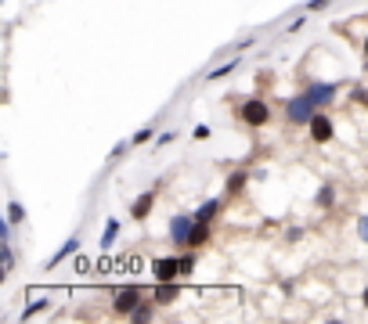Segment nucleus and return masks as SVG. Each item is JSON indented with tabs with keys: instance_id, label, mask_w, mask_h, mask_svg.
<instances>
[{
	"instance_id": "9b49d317",
	"label": "nucleus",
	"mask_w": 368,
	"mask_h": 324,
	"mask_svg": "<svg viewBox=\"0 0 368 324\" xmlns=\"http://www.w3.org/2000/svg\"><path fill=\"white\" fill-rule=\"evenodd\" d=\"M217 213H220V199H206V202H202L191 216H195L199 223H213V216H217Z\"/></svg>"
},
{
	"instance_id": "cd10ccee",
	"label": "nucleus",
	"mask_w": 368,
	"mask_h": 324,
	"mask_svg": "<svg viewBox=\"0 0 368 324\" xmlns=\"http://www.w3.org/2000/svg\"><path fill=\"white\" fill-rule=\"evenodd\" d=\"M365 58H368V37H365Z\"/></svg>"
},
{
	"instance_id": "ddd939ff",
	"label": "nucleus",
	"mask_w": 368,
	"mask_h": 324,
	"mask_svg": "<svg viewBox=\"0 0 368 324\" xmlns=\"http://www.w3.org/2000/svg\"><path fill=\"white\" fill-rule=\"evenodd\" d=\"M206 241H210V223H199V220H195V227H191V238H188V249H202Z\"/></svg>"
},
{
	"instance_id": "bb28decb",
	"label": "nucleus",
	"mask_w": 368,
	"mask_h": 324,
	"mask_svg": "<svg viewBox=\"0 0 368 324\" xmlns=\"http://www.w3.org/2000/svg\"><path fill=\"white\" fill-rule=\"evenodd\" d=\"M361 303L368 306V285H365V292H361Z\"/></svg>"
},
{
	"instance_id": "39448f33",
	"label": "nucleus",
	"mask_w": 368,
	"mask_h": 324,
	"mask_svg": "<svg viewBox=\"0 0 368 324\" xmlns=\"http://www.w3.org/2000/svg\"><path fill=\"white\" fill-rule=\"evenodd\" d=\"M307 130H311V141H314V144H329V141H332V134H336V126H332V119L325 116V112H322V108H318V112H314V119L307 123Z\"/></svg>"
},
{
	"instance_id": "423d86ee",
	"label": "nucleus",
	"mask_w": 368,
	"mask_h": 324,
	"mask_svg": "<svg viewBox=\"0 0 368 324\" xmlns=\"http://www.w3.org/2000/svg\"><path fill=\"white\" fill-rule=\"evenodd\" d=\"M191 227H195V216H191V213H177L170 220V241H173V245H188Z\"/></svg>"
},
{
	"instance_id": "412c9836",
	"label": "nucleus",
	"mask_w": 368,
	"mask_h": 324,
	"mask_svg": "<svg viewBox=\"0 0 368 324\" xmlns=\"http://www.w3.org/2000/svg\"><path fill=\"white\" fill-rule=\"evenodd\" d=\"M358 238L368 245V213H361V216H358Z\"/></svg>"
},
{
	"instance_id": "aec40b11",
	"label": "nucleus",
	"mask_w": 368,
	"mask_h": 324,
	"mask_svg": "<svg viewBox=\"0 0 368 324\" xmlns=\"http://www.w3.org/2000/svg\"><path fill=\"white\" fill-rule=\"evenodd\" d=\"M47 306H51V303H47V299H37L33 306H26V310H22V321H29V317H33V314H40V310H47Z\"/></svg>"
},
{
	"instance_id": "9d476101",
	"label": "nucleus",
	"mask_w": 368,
	"mask_h": 324,
	"mask_svg": "<svg viewBox=\"0 0 368 324\" xmlns=\"http://www.w3.org/2000/svg\"><path fill=\"white\" fill-rule=\"evenodd\" d=\"M177 296H181L177 281H155V288H152V299H155V303H173Z\"/></svg>"
},
{
	"instance_id": "5701e85b",
	"label": "nucleus",
	"mask_w": 368,
	"mask_h": 324,
	"mask_svg": "<svg viewBox=\"0 0 368 324\" xmlns=\"http://www.w3.org/2000/svg\"><path fill=\"white\" fill-rule=\"evenodd\" d=\"M210 134H213V130L206 126V123H199L195 130H191V137H195V141H210Z\"/></svg>"
},
{
	"instance_id": "7ed1b4c3",
	"label": "nucleus",
	"mask_w": 368,
	"mask_h": 324,
	"mask_svg": "<svg viewBox=\"0 0 368 324\" xmlns=\"http://www.w3.org/2000/svg\"><path fill=\"white\" fill-rule=\"evenodd\" d=\"M141 299H145V296H141V288L126 285V288H119L116 296H112V310L123 314V317H130V314H134V306H137Z\"/></svg>"
},
{
	"instance_id": "6ab92c4d",
	"label": "nucleus",
	"mask_w": 368,
	"mask_h": 324,
	"mask_svg": "<svg viewBox=\"0 0 368 324\" xmlns=\"http://www.w3.org/2000/svg\"><path fill=\"white\" fill-rule=\"evenodd\" d=\"M191 270H195V252H184L181 256V278H188Z\"/></svg>"
},
{
	"instance_id": "6e6552de",
	"label": "nucleus",
	"mask_w": 368,
	"mask_h": 324,
	"mask_svg": "<svg viewBox=\"0 0 368 324\" xmlns=\"http://www.w3.org/2000/svg\"><path fill=\"white\" fill-rule=\"evenodd\" d=\"M79 245H84V241H79V238L72 234V238L66 241V245H61V249H58V252H55L51 259H47V270H55L58 263H66V259H69V256H76V252H79Z\"/></svg>"
},
{
	"instance_id": "f03ea898",
	"label": "nucleus",
	"mask_w": 368,
	"mask_h": 324,
	"mask_svg": "<svg viewBox=\"0 0 368 324\" xmlns=\"http://www.w3.org/2000/svg\"><path fill=\"white\" fill-rule=\"evenodd\" d=\"M238 119H242L249 130H260L271 119V108H267L264 97H249V101H242V108H238Z\"/></svg>"
},
{
	"instance_id": "20e7f679",
	"label": "nucleus",
	"mask_w": 368,
	"mask_h": 324,
	"mask_svg": "<svg viewBox=\"0 0 368 324\" xmlns=\"http://www.w3.org/2000/svg\"><path fill=\"white\" fill-rule=\"evenodd\" d=\"M152 274H155V281H177L181 278V256H159V259H152Z\"/></svg>"
},
{
	"instance_id": "4468645a",
	"label": "nucleus",
	"mask_w": 368,
	"mask_h": 324,
	"mask_svg": "<svg viewBox=\"0 0 368 324\" xmlns=\"http://www.w3.org/2000/svg\"><path fill=\"white\" fill-rule=\"evenodd\" d=\"M152 314H155V306H152V303H145V299H141V303L134 306V314H130V321H134V324H145V321H152Z\"/></svg>"
},
{
	"instance_id": "4be33fe9",
	"label": "nucleus",
	"mask_w": 368,
	"mask_h": 324,
	"mask_svg": "<svg viewBox=\"0 0 368 324\" xmlns=\"http://www.w3.org/2000/svg\"><path fill=\"white\" fill-rule=\"evenodd\" d=\"M152 141V126H145V130H137V134L130 137V144H148Z\"/></svg>"
},
{
	"instance_id": "a211bd4d",
	"label": "nucleus",
	"mask_w": 368,
	"mask_h": 324,
	"mask_svg": "<svg viewBox=\"0 0 368 324\" xmlns=\"http://www.w3.org/2000/svg\"><path fill=\"white\" fill-rule=\"evenodd\" d=\"M8 220H11V223H22V220H26L22 202H8Z\"/></svg>"
},
{
	"instance_id": "0eeeda50",
	"label": "nucleus",
	"mask_w": 368,
	"mask_h": 324,
	"mask_svg": "<svg viewBox=\"0 0 368 324\" xmlns=\"http://www.w3.org/2000/svg\"><path fill=\"white\" fill-rule=\"evenodd\" d=\"M314 101V108H325V105H332L336 101V94H340V87L336 83H311L307 90H303Z\"/></svg>"
},
{
	"instance_id": "b1692460",
	"label": "nucleus",
	"mask_w": 368,
	"mask_h": 324,
	"mask_svg": "<svg viewBox=\"0 0 368 324\" xmlns=\"http://www.w3.org/2000/svg\"><path fill=\"white\" fill-rule=\"evenodd\" d=\"M332 0H307V11H322V8H329Z\"/></svg>"
},
{
	"instance_id": "f257e3e1",
	"label": "nucleus",
	"mask_w": 368,
	"mask_h": 324,
	"mask_svg": "<svg viewBox=\"0 0 368 324\" xmlns=\"http://www.w3.org/2000/svg\"><path fill=\"white\" fill-rule=\"evenodd\" d=\"M314 101L307 94H296V97H289L285 101V119H289V126H307L311 119H314Z\"/></svg>"
},
{
	"instance_id": "a878e982",
	"label": "nucleus",
	"mask_w": 368,
	"mask_h": 324,
	"mask_svg": "<svg viewBox=\"0 0 368 324\" xmlns=\"http://www.w3.org/2000/svg\"><path fill=\"white\" fill-rule=\"evenodd\" d=\"M76 270H79V274H84V270H90V259H84L79 252H76Z\"/></svg>"
},
{
	"instance_id": "f8f14e48",
	"label": "nucleus",
	"mask_w": 368,
	"mask_h": 324,
	"mask_svg": "<svg viewBox=\"0 0 368 324\" xmlns=\"http://www.w3.org/2000/svg\"><path fill=\"white\" fill-rule=\"evenodd\" d=\"M246 181H249V173H246V170H235V173L228 176V184H224V194H231V199H235V194H242Z\"/></svg>"
},
{
	"instance_id": "1a4fd4ad",
	"label": "nucleus",
	"mask_w": 368,
	"mask_h": 324,
	"mask_svg": "<svg viewBox=\"0 0 368 324\" xmlns=\"http://www.w3.org/2000/svg\"><path fill=\"white\" fill-rule=\"evenodd\" d=\"M152 205H155V188L145 191V194H137L134 205H130V216H134V220H145V216L152 213Z\"/></svg>"
},
{
	"instance_id": "2eb2a0df",
	"label": "nucleus",
	"mask_w": 368,
	"mask_h": 324,
	"mask_svg": "<svg viewBox=\"0 0 368 324\" xmlns=\"http://www.w3.org/2000/svg\"><path fill=\"white\" fill-rule=\"evenodd\" d=\"M119 238V223L116 220H108L105 223V231H101V249H112V241Z\"/></svg>"
},
{
	"instance_id": "393cba45",
	"label": "nucleus",
	"mask_w": 368,
	"mask_h": 324,
	"mask_svg": "<svg viewBox=\"0 0 368 324\" xmlns=\"http://www.w3.org/2000/svg\"><path fill=\"white\" fill-rule=\"evenodd\" d=\"M123 152H126V144H116V148H112V155H108V162H119Z\"/></svg>"
},
{
	"instance_id": "f3484780",
	"label": "nucleus",
	"mask_w": 368,
	"mask_h": 324,
	"mask_svg": "<svg viewBox=\"0 0 368 324\" xmlns=\"http://www.w3.org/2000/svg\"><path fill=\"white\" fill-rule=\"evenodd\" d=\"M314 202H318V205H322V209H329V205L336 202V188H332V184H325L322 191H318V194H314Z\"/></svg>"
},
{
	"instance_id": "dca6fc26",
	"label": "nucleus",
	"mask_w": 368,
	"mask_h": 324,
	"mask_svg": "<svg viewBox=\"0 0 368 324\" xmlns=\"http://www.w3.org/2000/svg\"><path fill=\"white\" fill-rule=\"evenodd\" d=\"M238 69V58H231V61H224V65H217L213 72H206V79H224V76H231Z\"/></svg>"
}]
</instances>
